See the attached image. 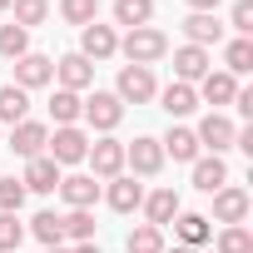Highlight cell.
Segmentation results:
<instances>
[{
	"label": "cell",
	"mask_w": 253,
	"mask_h": 253,
	"mask_svg": "<svg viewBox=\"0 0 253 253\" xmlns=\"http://www.w3.org/2000/svg\"><path fill=\"white\" fill-rule=\"evenodd\" d=\"M119 55L124 60H129V65H154V60H164L169 55V35L164 30H154V25H139V30H129V35H124L119 40Z\"/></svg>",
	"instance_id": "cell-1"
},
{
	"label": "cell",
	"mask_w": 253,
	"mask_h": 253,
	"mask_svg": "<svg viewBox=\"0 0 253 253\" xmlns=\"http://www.w3.org/2000/svg\"><path fill=\"white\" fill-rule=\"evenodd\" d=\"M119 104H149L154 94H159V84H154V70H144V65H124L119 70Z\"/></svg>",
	"instance_id": "cell-2"
},
{
	"label": "cell",
	"mask_w": 253,
	"mask_h": 253,
	"mask_svg": "<svg viewBox=\"0 0 253 253\" xmlns=\"http://www.w3.org/2000/svg\"><path fill=\"white\" fill-rule=\"evenodd\" d=\"M194 139H199V149H213V154H223V149H233V139H238V124L228 119V114H204V124L194 129Z\"/></svg>",
	"instance_id": "cell-3"
},
{
	"label": "cell",
	"mask_w": 253,
	"mask_h": 253,
	"mask_svg": "<svg viewBox=\"0 0 253 253\" xmlns=\"http://www.w3.org/2000/svg\"><path fill=\"white\" fill-rule=\"evenodd\" d=\"M45 154H50L55 164H80V159L89 154V134H84V129H75V124H65V129H55V134H50Z\"/></svg>",
	"instance_id": "cell-4"
},
{
	"label": "cell",
	"mask_w": 253,
	"mask_h": 253,
	"mask_svg": "<svg viewBox=\"0 0 253 253\" xmlns=\"http://www.w3.org/2000/svg\"><path fill=\"white\" fill-rule=\"evenodd\" d=\"M84 119H89V129H99V134L119 129V119H124V104H119V94H104V89H94V94L84 99Z\"/></svg>",
	"instance_id": "cell-5"
},
{
	"label": "cell",
	"mask_w": 253,
	"mask_h": 253,
	"mask_svg": "<svg viewBox=\"0 0 253 253\" xmlns=\"http://www.w3.org/2000/svg\"><path fill=\"white\" fill-rule=\"evenodd\" d=\"M84 159H89L94 179H119V174H124V144H119V139H94Z\"/></svg>",
	"instance_id": "cell-6"
},
{
	"label": "cell",
	"mask_w": 253,
	"mask_h": 253,
	"mask_svg": "<svg viewBox=\"0 0 253 253\" xmlns=\"http://www.w3.org/2000/svg\"><path fill=\"white\" fill-rule=\"evenodd\" d=\"M124 164H129L134 174H159L164 169V149H159V139H149V134H139L134 144H124Z\"/></svg>",
	"instance_id": "cell-7"
},
{
	"label": "cell",
	"mask_w": 253,
	"mask_h": 253,
	"mask_svg": "<svg viewBox=\"0 0 253 253\" xmlns=\"http://www.w3.org/2000/svg\"><path fill=\"white\" fill-rule=\"evenodd\" d=\"M80 55H84L89 65H94V60H109V55H119V35H114L109 25H99V20H94V25H84V30H80Z\"/></svg>",
	"instance_id": "cell-8"
},
{
	"label": "cell",
	"mask_w": 253,
	"mask_h": 253,
	"mask_svg": "<svg viewBox=\"0 0 253 253\" xmlns=\"http://www.w3.org/2000/svg\"><path fill=\"white\" fill-rule=\"evenodd\" d=\"M50 80H55V60H50V55H35V50H30V55L15 60V84H20L25 94L40 89V84H50Z\"/></svg>",
	"instance_id": "cell-9"
},
{
	"label": "cell",
	"mask_w": 253,
	"mask_h": 253,
	"mask_svg": "<svg viewBox=\"0 0 253 253\" xmlns=\"http://www.w3.org/2000/svg\"><path fill=\"white\" fill-rule=\"evenodd\" d=\"M55 80H60V89H75V94H80V89L94 84V65H89L80 50H75V55H60V60H55Z\"/></svg>",
	"instance_id": "cell-10"
},
{
	"label": "cell",
	"mask_w": 253,
	"mask_h": 253,
	"mask_svg": "<svg viewBox=\"0 0 253 253\" xmlns=\"http://www.w3.org/2000/svg\"><path fill=\"white\" fill-rule=\"evenodd\" d=\"M45 144H50V129H45V124H35V119H20L15 129H10V149H15L20 159H40Z\"/></svg>",
	"instance_id": "cell-11"
},
{
	"label": "cell",
	"mask_w": 253,
	"mask_h": 253,
	"mask_svg": "<svg viewBox=\"0 0 253 253\" xmlns=\"http://www.w3.org/2000/svg\"><path fill=\"white\" fill-rule=\"evenodd\" d=\"M60 179H65V174H60V164H55L50 154H40V159H30V164H25V179H20V184H25V194H55V189H60Z\"/></svg>",
	"instance_id": "cell-12"
},
{
	"label": "cell",
	"mask_w": 253,
	"mask_h": 253,
	"mask_svg": "<svg viewBox=\"0 0 253 253\" xmlns=\"http://www.w3.org/2000/svg\"><path fill=\"white\" fill-rule=\"evenodd\" d=\"M223 184H228V164H223V154H209V159L199 154V159H194V189H199V194H218Z\"/></svg>",
	"instance_id": "cell-13"
},
{
	"label": "cell",
	"mask_w": 253,
	"mask_h": 253,
	"mask_svg": "<svg viewBox=\"0 0 253 253\" xmlns=\"http://www.w3.org/2000/svg\"><path fill=\"white\" fill-rule=\"evenodd\" d=\"M174 75H179V84L204 80V75H209V50H199V45H179V50H174Z\"/></svg>",
	"instance_id": "cell-14"
},
{
	"label": "cell",
	"mask_w": 253,
	"mask_h": 253,
	"mask_svg": "<svg viewBox=\"0 0 253 253\" xmlns=\"http://www.w3.org/2000/svg\"><path fill=\"white\" fill-rule=\"evenodd\" d=\"M60 199H65L70 209H94V199H99L94 174H70V179H60Z\"/></svg>",
	"instance_id": "cell-15"
},
{
	"label": "cell",
	"mask_w": 253,
	"mask_h": 253,
	"mask_svg": "<svg viewBox=\"0 0 253 253\" xmlns=\"http://www.w3.org/2000/svg\"><path fill=\"white\" fill-rule=\"evenodd\" d=\"M213 218H218V223H243V218H248V194L233 189V184H223V189L213 194Z\"/></svg>",
	"instance_id": "cell-16"
},
{
	"label": "cell",
	"mask_w": 253,
	"mask_h": 253,
	"mask_svg": "<svg viewBox=\"0 0 253 253\" xmlns=\"http://www.w3.org/2000/svg\"><path fill=\"white\" fill-rule=\"evenodd\" d=\"M104 199H109V209H114V213H134V209L144 204V189H139L129 174H119V179H109Z\"/></svg>",
	"instance_id": "cell-17"
},
{
	"label": "cell",
	"mask_w": 253,
	"mask_h": 253,
	"mask_svg": "<svg viewBox=\"0 0 253 253\" xmlns=\"http://www.w3.org/2000/svg\"><path fill=\"white\" fill-rule=\"evenodd\" d=\"M194 94H204L209 104H233V94H238V80L228 75V70H209L204 80H199V89Z\"/></svg>",
	"instance_id": "cell-18"
},
{
	"label": "cell",
	"mask_w": 253,
	"mask_h": 253,
	"mask_svg": "<svg viewBox=\"0 0 253 253\" xmlns=\"http://www.w3.org/2000/svg\"><path fill=\"white\" fill-rule=\"evenodd\" d=\"M174 233H179L184 248H204V243L213 238V223H209L204 213H174Z\"/></svg>",
	"instance_id": "cell-19"
},
{
	"label": "cell",
	"mask_w": 253,
	"mask_h": 253,
	"mask_svg": "<svg viewBox=\"0 0 253 253\" xmlns=\"http://www.w3.org/2000/svg\"><path fill=\"white\" fill-rule=\"evenodd\" d=\"M154 99L169 109V119H184V114H194V109H199V94H194V84H179V80H174L169 89H159Z\"/></svg>",
	"instance_id": "cell-20"
},
{
	"label": "cell",
	"mask_w": 253,
	"mask_h": 253,
	"mask_svg": "<svg viewBox=\"0 0 253 253\" xmlns=\"http://www.w3.org/2000/svg\"><path fill=\"white\" fill-rule=\"evenodd\" d=\"M139 209L149 213L154 228H164V223H174V213H179V194H174V189H154V194H144Z\"/></svg>",
	"instance_id": "cell-21"
},
{
	"label": "cell",
	"mask_w": 253,
	"mask_h": 253,
	"mask_svg": "<svg viewBox=\"0 0 253 253\" xmlns=\"http://www.w3.org/2000/svg\"><path fill=\"white\" fill-rule=\"evenodd\" d=\"M184 35H189V45L209 50V45H218V40H223V25H218L213 15H189V20H184Z\"/></svg>",
	"instance_id": "cell-22"
},
{
	"label": "cell",
	"mask_w": 253,
	"mask_h": 253,
	"mask_svg": "<svg viewBox=\"0 0 253 253\" xmlns=\"http://www.w3.org/2000/svg\"><path fill=\"white\" fill-rule=\"evenodd\" d=\"M159 149H164V159L174 154L179 164H194V159H199V139H194V129H169V134L159 139Z\"/></svg>",
	"instance_id": "cell-23"
},
{
	"label": "cell",
	"mask_w": 253,
	"mask_h": 253,
	"mask_svg": "<svg viewBox=\"0 0 253 253\" xmlns=\"http://www.w3.org/2000/svg\"><path fill=\"white\" fill-rule=\"evenodd\" d=\"M60 233H65L70 243H94V213H89V209L60 213Z\"/></svg>",
	"instance_id": "cell-24"
},
{
	"label": "cell",
	"mask_w": 253,
	"mask_h": 253,
	"mask_svg": "<svg viewBox=\"0 0 253 253\" xmlns=\"http://www.w3.org/2000/svg\"><path fill=\"white\" fill-rule=\"evenodd\" d=\"M30 109V94L20 84H0V124H20Z\"/></svg>",
	"instance_id": "cell-25"
},
{
	"label": "cell",
	"mask_w": 253,
	"mask_h": 253,
	"mask_svg": "<svg viewBox=\"0 0 253 253\" xmlns=\"http://www.w3.org/2000/svg\"><path fill=\"white\" fill-rule=\"evenodd\" d=\"M114 20L129 25V30L149 25V20H154V0H114Z\"/></svg>",
	"instance_id": "cell-26"
},
{
	"label": "cell",
	"mask_w": 253,
	"mask_h": 253,
	"mask_svg": "<svg viewBox=\"0 0 253 253\" xmlns=\"http://www.w3.org/2000/svg\"><path fill=\"white\" fill-rule=\"evenodd\" d=\"M50 114H55V124L65 129V124H75V119L84 114V99H80L75 89H55V99H50Z\"/></svg>",
	"instance_id": "cell-27"
},
{
	"label": "cell",
	"mask_w": 253,
	"mask_h": 253,
	"mask_svg": "<svg viewBox=\"0 0 253 253\" xmlns=\"http://www.w3.org/2000/svg\"><path fill=\"white\" fill-rule=\"evenodd\" d=\"M10 10H15V25L30 30V25H45L50 20V0H10Z\"/></svg>",
	"instance_id": "cell-28"
},
{
	"label": "cell",
	"mask_w": 253,
	"mask_h": 253,
	"mask_svg": "<svg viewBox=\"0 0 253 253\" xmlns=\"http://www.w3.org/2000/svg\"><path fill=\"white\" fill-rule=\"evenodd\" d=\"M223 65H228V75H233V80H238V75H248V70H253V40H228Z\"/></svg>",
	"instance_id": "cell-29"
},
{
	"label": "cell",
	"mask_w": 253,
	"mask_h": 253,
	"mask_svg": "<svg viewBox=\"0 0 253 253\" xmlns=\"http://www.w3.org/2000/svg\"><path fill=\"white\" fill-rule=\"evenodd\" d=\"M30 233H35L45 248H60V243H65V233H60V213H50V209L30 218Z\"/></svg>",
	"instance_id": "cell-30"
},
{
	"label": "cell",
	"mask_w": 253,
	"mask_h": 253,
	"mask_svg": "<svg viewBox=\"0 0 253 253\" xmlns=\"http://www.w3.org/2000/svg\"><path fill=\"white\" fill-rule=\"evenodd\" d=\"M60 15H65L70 25H80V30H84V25H94V20H99V0H60Z\"/></svg>",
	"instance_id": "cell-31"
},
{
	"label": "cell",
	"mask_w": 253,
	"mask_h": 253,
	"mask_svg": "<svg viewBox=\"0 0 253 253\" xmlns=\"http://www.w3.org/2000/svg\"><path fill=\"white\" fill-rule=\"evenodd\" d=\"M0 55H5V60L30 55V30H20V25H0Z\"/></svg>",
	"instance_id": "cell-32"
},
{
	"label": "cell",
	"mask_w": 253,
	"mask_h": 253,
	"mask_svg": "<svg viewBox=\"0 0 253 253\" xmlns=\"http://www.w3.org/2000/svg\"><path fill=\"white\" fill-rule=\"evenodd\" d=\"M218 253H253V233L243 223H223L218 233Z\"/></svg>",
	"instance_id": "cell-33"
},
{
	"label": "cell",
	"mask_w": 253,
	"mask_h": 253,
	"mask_svg": "<svg viewBox=\"0 0 253 253\" xmlns=\"http://www.w3.org/2000/svg\"><path fill=\"white\" fill-rule=\"evenodd\" d=\"M129 253H164V228L139 223V228L129 233Z\"/></svg>",
	"instance_id": "cell-34"
},
{
	"label": "cell",
	"mask_w": 253,
	"mask_h": 253,
	"mask_svg": "<svg viewBox=\"0 0 253 253\" xmlns=\"http://www.w3.org/2000/svg\"><path fill=\"white\" fill-rule=\"evenodd\" d=\"M20 238H25V223L15 213H0V253H20Z\"/></svg>",
	"instance_id": "cell-35"
},
{
	"label": "cell",
	"mask_w": 253,
	"mask_h": 253,
	"mask_svg": "<svg viewBox=\"0 0 253 253\" xmlns=\"http://www.w3.org/2000/svg\"><path fill=\"white\" fill-rule=\"evenodd\" d=\"M20 204H25V184L15 174L0 179V213H20Z\"/></svg>",
	"instance_id": "cell-36"
},
{
	"label": "cell",
	"mask_w": 253,
	"mask_h": 253,
	"mask_svg": "<svg viewBox=\"0 0 253 253\" xmlns=\"http://www.w3.org/2000/svg\"><path fill=\"white\" fill-rule=\"evenodd\" d=\"M233 30H238V40L253 35V0H238L233 5Z\"/></svg>",
	"instance_id": "cell-37"
},
{
	"label": "cell",
	"mask_w": 253,
	"mask_h": 253,
	"mask_svg": "<svg viewBox=\"0 0 253 253\" xmlns=\"http://www.w3.org/2000/svg\"><path fill=\"white\" fill-rule=\"evenodd\" d=\"M233 109L248 119V114H253V89H238V94H233Z\"/></svg>",
	"instance_id": "cell-38"
},
{
	"label": "cell",
	"mask_w": 253,
	"mask_h": 253,
	"mask_svg": "<svg viewBox=\"0 0 253 253\" xmlns=\"http://www.w3.org/2000/svg\"><path fill=\"white\" fill-rule=\"evenodd\" d=\"M189 5H194V15H213V10H218V0H189Z\"/></svg>",
	"instance_id": "cell-39"
},
{
	"label": "cell",
	"mask_w": 253,
	"mask_h": 253,
	"mask_svg": "<svg viewBox=\"0 0 253 253\" xmlns=\"http://www.w3.org/2000/svg\"><path fill=\"white\" fill-rule=\"evenodd\" d=\"M70 253H99V248H94V243H75Z\"/></svg>",
	"instance_id": "cell-40"
},
{
	"label": "cell",
	"mask_w": 253,
	"mask_h": 253,
	"mask_svg": "<svg viewBox=\"0 0 253 253\" xmlns=\"http://www.w3.org/2000/svg\"><path fill=\"white\" fill-rule=\"evenodd\" d=\"M164 253H199V248H184V243H179V248H164Z\"/></svg>",
	"instance_id": "cell-41"
},
{
	"label": "cell",
	"mask_w": 253,
	"mask_h": 253,
	"mask_svg": "<svg viewBox=\"0 0 253 253\" xmlns=\"http://www.w3.org/2000/svg\"><path fill=\"white\" fill-rule=\"evenodd\" d=\"M0 10H10V0H0Z\"/></svg>",
	"instance_id": "cell-42"
},
{
	"label": "cell",
	"mask_w": 253,
	"mask_h": 253,
	"mask_svg": "<svg viewBox=\"0 0 253 253\" xmlns=\"http://www.w3.org/2000/svg\"><path fill=\"white\" fill-rule=\"evenodd\" d=\"M45 253H65V248H45Z\"/></svg>",
	"instance_id": "cell-43"
}]
</instances>
